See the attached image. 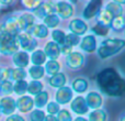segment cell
<instances>
[{"label":"cell","mask_w":125,"mask_h":121,"mask_svg":"<svg viewBox=\"0 0 125 121\" xmlns=\"http://www.w3.org/2000/svg\"><path fill=\"white\" fill-rule=\"evenodd\" d=\"M97 84L100 90L110 97H121L125 94V79L112 67L99 72Z\"/></svg>","instance_id":"cell-1"},{"label":"cell","mask_w":125,"mask_h":121,"mask_svg":"<svg viewBox=\"0 0 125 121\" xmlns=\"http://www.w3.org/2000/svg\"><path fill=\"white\" fill-rule=\"evenodd\" d=\"M125 48V40L122 39H106L101 42L98 48V55L100 59L104 60L117 54Z\"/></svg>","instance_id":"cell-2"},{"label":"cell","mask_w":125,"mask_h":121,"mask_svg":"<svg viewBox=\"0 0 125 121\" xmlns=\"http://www.w3.org/2000/svg\"><path fill=\"white\" fill-rule=\"evenodd\" d=\"M18 40L17 36H12L0 31V53L4 55H14L18 52Z\"/></svg>","instance_id":"cell-3"},{"label":"cell","mask_w":125,"mask_h":121,"mask_svg":"<svg viewBox=\"0 0 125 121\" xmlns=\"http://www.w3.org/2000/svg\"><path fill=\"white\" fill-rule=\"evenodd\" d=\"M0 31L7 34H10L12 36H18L20 34V25L18 18H8L4 20V22L0 25Z\"/></svg>","instance_id":"cell-4"},{"label":"cell","mask_w":125,"mask_h":121,"mask_svg":"<svg viewBox=\"0 0 125 121\" xmlns=\"http://www.w3.org/2000/svg\"><path fill=\"white\" fill-rule=\"evenodd\" d=\"M18 40V44L21 46L23 50L31 52V51H34V48L37 46V42L34 37L31 34H29L28 32L25 33H20L17 36Z\"/></svg>","instance_id":"cell-5"},{"label":"cell","mask_w":125,"mask_h":121,"mask_svg":"<svg viewBox=\"0 0 125 121\" xmlns=\"http://www.w3.org/2000/svg\"><path fill=\"white\" fill-rule=\"evenodd\" d=\"M102 8V1H98V0H94V1H90L88 2V4L86 6L83 12H82V17L83 19H92L93 17L98 15L101 11Z\"/></svg>","instance_id":"cell-6"},{"label":"cell","mask_w":125,"mask_h":121,"mask_svg":"<svg viewBox=\"0 0 125 121\" xmlns=\"http://www.w3.org/2000/svg\"><path fill=\"white\" fill-rule=\"evenodd\" d=\"M55 12H57L58 18L68 19L73 14V7L69 2L59 1L55 3Z\"/></svg>","instance_id":"cell-7"},{"label":"cell","mask_w":125,"mask_h":121,"mask_svg":"<svg viewBox=\"0 0 125 121\" xmlns=\"http://www.w3.org/2000/svg\"><path fill=\"white\" fill-rule=\"evenodd\" d=\"M84 63V57L79 52H71L66 56V65L71 69H78L82 67Z\"/></svg>","instance_id":"cell-8"},{"label":"cell","mask_w":125,"mask_h":121,"mask_svg":"<svg viewBox=\"0 0 125 121\" xmlns=\"http://www.w3.org/2000/svg\"><path fill=\"white\" fill-rule=\"evenodd\" d=\"M55 12V3L54 2H42L39 7L34 10L35 17L40 19H44L47 15L53 14Z\"/></svg>","instance_id":"cell-9"},{"label":"cell","mask_w":125,"mask_h":121,"mask_svg":"<svg viewBox=\"0 0 125 121\" xmlns=\"http://www.w3.org/2000/svg\"><path fill=\"white\" fill-rule=\"evenodd\" d=\"M70 108L77 115H84V113L88 112V106H87L86 99L81 96H78L75 99L71 101L70 104Z\"/></svg>","instance_id":"cell-10"},{"label":"cell","mask_w":125,"mask_h":121,"mask_svg":"<svg viewBox=\"0 0 125 121\" xmlns=\"http://www.w3.org/2000/svg\"><path fill=\"white\" fill-rule=\"evenodd\" d=\"M69 30L75 35H82L88 31V25L81 19H73L69 23Z\"/></svg>","instance_id":"cell-11"},{"label":"cell","mask_w":125,"mask_h":121,"mask_svg":"<svg viewBox=\"0 0 125 121\" xmlns=\"http://www.w3.org/2000/svg\"><path fill=\"white\" fill-rule=\"evenodd\" d=\"M19 21V25L20 29L24 31H28V33L31 31V29L34 26V22H35V17L31 13H23L18 18Z\"/></svg>","instance_id":"cell-12"},{"label":"cell","mask_w":125,"mask_h":121,"mask_svg":"<svg viewBox=\"0 0 125 121\" xmlns=\"http://www.w3.org/2000/svg\"><path fill=\"white\" fill-rule=\"evenodd\" d=\"M17 108V101L11 97H3L0 100V111L3 115H12Z\"/></svg>","instance_id":"cell-13"},{"label":"cell","mask_w":125,"mask_h":121,"mask_svg":"<svg viewBox=\"0 0 125 121\" xmlns=\"http://www.w3.org/2000/svg\"><path fill=\"white\" fill-rule=\"evenodd\" d=\"M84 99H86L88 108L94 109V110L100 109V107L102 106V102H103L101 95H100L99 93H97V91H91V93H89Z\"/></svg>","instance_id":"cell-14"},{"label":"cell","mask_w":125,"mask_h":121,"mask_svg":"<svg viewBox=\"0 0 125 121\" xmlns=\"http://www.w3.org/2000/svg\"><path fill=\"white\" fill-rule=\"evenodd\" d=\"M73 99V90L69 87H62L56 93V101L58 105H66Z\"/></svg>","instance_id":"cell-15"},{"label":"cell","mask_w":125,"mask_h":121,"mask_svg":"<svg viewBox=\"0 0 125 121\" xmlns=\"http://www.w3.org/2000/svg\"><path fill=\"white\" fill-rule=\"evenodd\" d=\"M34 107V100L30 96H21L17 100V108L20 112H29Z\"/></svg>","instance_id":"cell-16"},{"label":"cell","mask_w":125,"mask_h":121,"mask_svg":"<svg viewBox=\"0 0 125 121\" xmlns=\"http://www.w3.org/2000/svg\"><path fill=\"white\" fill-rule=\"evenodd\" d=\"M80 48L88 53L94 52L95 48H97V40H95L94 35H92V34L86 35L80 41Z\"/></svg>","instance_id":"cell-17"},{"label":"cell","mask_w":125,"mask_h":121,"mask_svg":"<svg viewBox=\"0 0 125 121\" xmlns=\"http://www.w3.org/2000/svg\"><path fill=\"white\" fill-rule=\"evenodd\" d=\"M44 53L51 60H56L61 55V48L55 42H48V43H46L45 48H44Z\"/></svg>","instance_id":"cell-18"},{"label":"cell","mask_w":125,"mask_h":121,"mask_svg":"<svg viewBox=\"0 0 125 121\" xmlns=\"http://www.w3.org/2000/svg\"><path fill=\"white\" fill-rule=\"evenodd\" d=\"M30 56L26 52H17L13 55V63L18 66V68H24L29 65Z\"/></svg>","instance_id":"cell-19"},{"label":"cell","mask_w":125,"mask_h":121,"mask_svg":"<svg viewBox=\"0 0 125 121\" xmlns=\"http://www.w3.org/2000/svg\"><path fill=\"white\" fill-rule=\"evenodd\" d=\"M67 79L64 73H57L56 75H53L52 77L48 79V84L54 88H62L65 86Z\"/></svg>","instance_id":"cell-20"},{"label":"cell","mask_w":125,"mask_h":121,"mask_svg":"<svg viewBox=\"0 0 125 121\" xmlns=\"http://www.w3.org/2000/svg\"><path fill=\"white\" fill-rule=\"evenodd\" d=\"M97 19H98V23L102 24V25H104V26H109V28H110L111 23H112V20L114 19V18H113V15L111 14L108 10H105V9H104V10L100 11V13L97 15Z\"/></svg>","instance_id":"cell-21"},{"label":"cell","mask_w":125,"mask_h":121,"mask_svg":"<svg viewBox=\"0 0 125 121\" xmlns=\"http://www.w3.org/2000/svg\"><path fill=\"white\" fill-rule=\"evenodd\" d=\"M105 10H108L111 14L113 15V18L121 17L123 14V7L122 4H120L117 1H111L105 6Z\"/></svg>","instance_id":"cell-22"},{"label":"cell","mask_w":125,"mask_h":121,"mask_svg":"<svg viewBox=\"0 0 125 121\" xmlns=\"http://www.w3.org/2000/svg\"><path fill=\"white\" fill-rule=\"evenodd\" d=\"M29 34H32L33 36L40 37V39H44L48 35V29L44 24H34Z\"/></svg>","instance_id":"cell-23"},{"label":"cell","mask_w":125,"mask_h":121,"mask_svg":"<svg viewBox=\"0 0 125 121\" xmlns=\"http://www.w3.org/2000/svg\"><path fill=\"white\" fill-rule=\"evenodd\" d=\"M88 82H87V79H84V78H76L75 80L73 82V91H76V93L78 94H82L84 93V91L88 89Z\"/></svg>","instance_id":"cell-24"},{"label":"cell","mask_w":125,"mask_h":121,"mask_svg":"<svg viewBox=\"0 0 125 121\" xmlns=\"http://www.w3.org/2000/svg\"><path fill=\"white\" fill-rule=\"evenodd\" d=\"M31 60H32V63L35 66H42L46 60V55L44 53V51L42 50L34 51L32 53V56H31Z\"/></svg>","instance_id":"cell-25"},{"label":"cell","mask_w":125,"mask_h":121,"mask_svg":"<svg viewBox=\"0 0 125 121\" xmlns=\"http://www.w3.org/2000/svg\"><path fill=\"white\" fill-rule=\"evenodd\" d=\"M59 69H61V65H59V63L57 62V60H48L47 63H46L45 65V71L47 74H50V75H56L57 73H59Z\"/></svg>","instance_id":"cell-26"},{"label":"cell","mask_w":125,"mask_h":121,"mask_svg":"<svg viewBox=\"0 0 125 121\" xmlns=\"http://www.w3.org/2000/svg\"><path fill=\"white\" fill-rule=\"evenodd\" d=\"M43 84L39 80H32V82L29 84L28 86V91L31 94V95H39L40 93L43 91Z\"/></svg>","instance_id":"cell-27"},{"label":"cell","mask_w":125,"mask_h":121,"mask_svg":"<svg viewBox=\"0 0 125 121\" xmlns=\"http://www.w3.org/2000/svg\"><path fill=\"white\" fill-rule=\"evenodd\" d=\"M106 118H108V116H106L105 111L102 109H97L89 115L88 121H106Z\"/></svg>","instance_id":"cell-28"},{"label":"cell","mask_w":125,"mask_h":121,"mask_svg":"<svg viewBox=\"0 0 125 121\" xmlns=\"http://www.w3.org/2000/svg\"><path fill=\"white\" fill-rule=\"evenodd\" d=\"M48 101V93L47 91H42L39 95L35 96L34 98V105L37 108H42L44 107Z\"/></svg>","instance_id":"cell-29"},{"label":"cell","mask_w":125,"mask_h":121,"mask_svg":"<svg viewBox=\"0 0 125 121\" xmlns=\"http://www.w3.org/2000/svg\"><path fill=\"white\" fill-rule=\"evenodd\" d=\"M44 25L46 28H56L57 25L59 24V18L57 14L53 13V14H50L47 15L46 18H44Z\"/></svg>","instance_id":"cell-30"},{"label":"cell","mask_w":125,"mask_h":121,"mask_svg":"<svg viewBox=\"0 0 125 121\" xmlns=\"http://www.w3.org/2000/svg\"><path fill=\"white\" fill-rule=\"evenodd\" d=\"M29 73H30V76L33 78V79L37 80L44 76L45 69H44L42 66H35V65H33V66L29 69Z\"/></svg>","instance_id":"cell-31"},{"label":"cell","mask_w":125,"mask_h":121,"mask_svg":"<svg viewBox=\"0 0 125 121\" xmlns=\"http://www.w3.org/2000/svg\"><path fill=\"white\" fill-rule=\"evenodd\" d=\"M28 86L29 84L26 83V80L15 82V84L13 85V91L18 95H23V94H25V91H28Z\"/></svg>","instance_id":"cell-32"},{"label":"cell","mask_w":125,"mask_h":121,"mask_svg":"<svg viewBox=\"0 0 125 121\" xmlns=\"http://www.w3.org/2000/svg\"><path fill=\"white\" fill-rule=\"evenodd\" d=\"M80 43V39L78 35H75L73 34V33H70V34H67L66 35V39H65V43L62 44V45L65 46H68V48H73V46H76L77 44Z\"/></svg>","instance_id":"cell-33"},{"label":"cell","mask_w":125,"mask_h":121,"mask_svg":"<svg viewBox=\"0 0 125 121\" xmlns=\"http://www.w3.org/2000/svg\"><path fill=\"white\" fill-rule=\"evenodd\" d=\"M52 37L54 40V42L56 44H58L59 46H62L65 43V39H66V34L64 31L62 30H54L52 32Z\"/></svg>","instance_id":"cell-34"},{"label":"cell","mask_w":125,"mask_h":121,"mask_svg":"<svg viewBox=\"0 0 125 121\" xmlns=\"http://www.w3.org/2000/svg\"><path fill=\"white\" fill-rule=\"evenodd\" d=\"M111 28L114 31H121L125 28V19L123 17H116L112 20V23H111Z\"/></svg>","instance_id":"cell-35"},{"label":"cell","mask_w":125,"mask_h":121,"mask_svg":"<svg viewBox=\"0 0 125 121\" xmlns=\"http://www.w3.org/2000/svg\"><path fill=\"white\" fill-rule=\"evenodd\" d=\"M109 29H110L109 26H104L100 23H97L91 30H92V32L94 33V34L100 35V36H105L109 33Z\"/></svg>","instance_id":"cell-36"},{"label":"cell","mask_w":125,"mask_h":121,"mask_svg":"<svg viewBox=\"0 0 125 121\" xmlns=\"http://www.w3.org/2000/svg\"><path fill=\"white\" fill-rule=\"evenodd\" d=\"M26 77V72L23 68H15L12 71V80H24Z\"/></svg>","instance_id":"cell-37"},{"label":"cell","mask_w":125,"mask_h":121,"mask_svg":"<svg viewBox=\"0 0 125 121\" xmlns=\"http://www.w3.org/2000/svg\"><path fill=\"white\" fill-rule=\"evenodd\" d=\"M30 119L31 121H44V119H45V112L43 110H40V109H35V110H33L31 112Z\"/></svg>","instance_id":"cell-38"},{"label":"cell","mask_w":125,"mask_h":121,"mask_svg":"<svg viewBox=\"0 0 125 121\" xmlns=\"http://www.w3.org/2000/svg\"><path fill=\"white\" fill-rule=\"evenodd\" d=\"M57 121H73V117H71L70 112L66 109L59 110V112L57 113Z\"/></svg>","instance_id":"cell-39"},{"label":"cell","mask_w":125,"mask_h":121,"mask_svg":"<svg viewBox=\"0 0 125 121\" xmlns=\"http://www.w3.org/2000/svg\"><path fill=\"white\" fill-rule=\"evenodd\" d=\"M0 89H1V93L4 95H10L13 91V85L11 82H2L0 84Z\"/></svg>","instance_id":"cell-40"},{"label":"cell","mask_w":125,"mask_h":121,"mask_svg":"<svg viewBox=\"0 0 125 121\" xmlns=\"http://www.w3.org/2000/svg\"><path fill=\"white\" fill-rule=\"evenodd\" d=\"M12 68H6L3 71H1V76H0V79L2 82H10L12 80Z\"/></svg>","instance_id":"cell-41"},{"label":"cell","mask_w":125,"mask_h":121,"mask_svg":"<svg viewBox=\"0 0 125 121\" xmlns=\"http://www.w3.org/2000/svg\"><path fill=\"white\" fill-rule=\"evenodd\" d=\"M47 112L50 113V115H52V116H54V115H56V113H58L59 112V105L57 104V102H54V101H52V102H50V104L47 105Z\"/></svg>","instance_id":"cell-42"},{"label":"cell","mask_w":125,"mask_h":121,"mask_svg":"<svg viewBox=\"0 0 125 121\" xmlns=\"http://www.w3.org/2000/svg\"><path fill=\"white\" fill-rule=\"evenodd\" d=\"M22 3H23V6L25 7L26 9L34 11L35 9H36L37 7H39L40 4L42 3V2H41V1H23Z\"/></svg>","instance_id":"cell-43"},{"label":"cell","mask_w":125,"mask_h":121,"mask_svg":"<svg viewBox=\"0 0 125 121\" xmlns=\"http://www.w3.org/2000/svg\"><path fill=\"white\" fill-rule=\"evenodd\" d=\"M6 121H25V120H24L23 117H21L19 115H11L10 117L7 118Z\"/></svg>","instance_id":"cell-44"},{"label":"cell","mask_w":125,"mask_h":121,"mask_svg":"<svg viewBox=\"0 0 125 121\" xmlns=\"http://www.w3.org/2000/svg\"><path fill=\"white\" fill-rule=\"evenodd\" d=\"M44 121H57V118L55 116H52V115H48V116H45V119Z\"/></svg>","instance_id":"cell-45"},{"label":"cell","mask_w":125,"mask_h":121,"mask_svg":"<svg viewBox=\"0 0 125 121\" xmlns=\"http://www.w3.org/2000/svg\"><path fill=\"white\" fill-rule=\"evenodd\" d=\"M73 121H88V120L84 119L83 117H77V118H76V119L73 120Z\"/></svg>","instance_id":"cell-46"},{"label":"cell","mask_w":125,"mask_h":121,"mask_svg":"<svg viewBox=\"0 0 125 121\" xmlns=\"http://www.w3.org/2000/svg\"><path fill=\"white\" fill-rule=\"evenodd\" d=\"M120 121H125V112L121 116V118H120Z\"/></svg>","instance_id":"cell-47"},{"label":"cell","mask_w":125,"mask_h":121,"mask_svg":"<svg viewBox=\"0 0 125 121\" xmlns=\"http://www.w3.org/2000/svg\"><path fill=\"white\" fill-rule=\"evenodd\" d=\"M0 76H1V69H0Z\"/></svg>","instance_id":"cell-48"},{"label":"cell","mask_w":125,"mask_h":121,"mask_svg":"<svg viewBox=\"0 0 125 121\" xmlns=\"http://www.w3.org/2000/svg\"><path fill=\"white\" fill-rule=\"evenodd\" d=\"M0 115H1V111H0Z\"/></svg>","instance_id":"cell-49"}]
</instances>
